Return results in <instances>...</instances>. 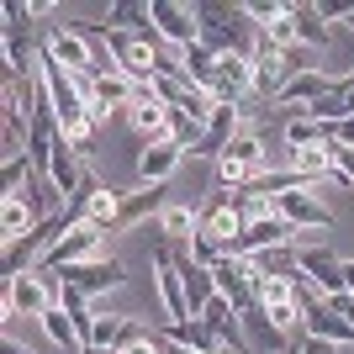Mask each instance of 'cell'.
<instances>
[{
  "instance_id": "15",
  "label": "cell",
  "mask_w": 354,
  "mask_h": 354,
  "mask_svg": "<svg viewBox=\"0 0 354 354\" xmlns=\"http://www.w3.org/2000/svg\"><path fill=\"white\" fill-rule=\"evenodd\" d=\"M333 85H339V80H333L328 69H312V64H307L301 74H291V80H286V90H281L270 106H296V111H307V106H317Z\"/></svg>"
},
{
  "instance_id": "34",
  "label": "cell",
  "mask_w": 354,
  "mask_h": 354,
  "mask_svg": "<svg viewBox=\"0 0 354 354\" xmlns=\"http://www.w3.org/2000/svg\"><path fill=\"white\" fill-rule=\"evenodd\" d=\"M328 307L339 312L344 323H354V296H349V291H339V296H328Z\"/></svg>"
},
{
  "instance_id": "3",
  "label": "cell",
  "mask_w": 354,
  "mask_h": 354,
  "mask_svg": "<svg viewBox=\"0 0 354 354\" xmlns=\"http://www.w3.org/2000/svg\"><path fill=\"white\" fill-rule=\"evenodd\" d=\"M301 48H275L270 37L254 43V101H275L291 74H301Z\"/></svg>"
},
{
  "instance_id": "31",
  "label": "cell",
  "mask_w": 354,
  "mask_h": 354,
  "mask_svg": "<svg viewBox=\"0 0 354 354\" xmlns=\"http://www.w3.org/2000/svg\"><path fill=\"white\" fill-rule=\"evenodd\" d=\"M265 312H270V323L281 328L286 339H291V333H296V339H301V301H296V296H291V301H270Z\"/></svg>"
},
{
  "instance_id": "21",
  "label": "cell",
  "mask_w": 354,
  "mask_h": 354,
  "mask_svg": "<svg viewBox=\"0 0 354 354\" xmlns=\"http://www.w3.org/2000/svg\"><path fill=\"white\" fill-rule=\"evenodd\" d=\"M175 270H180V281H185V301H191V317H201V312H207V301L217 296V281H212V270H207V265H196L191 254H185V259H175Z\"/></svg>"
},
{
  "instance_id": "40",
  "label": "cell",
  "mask_w": 354,
  "mask_h": 354,
  "mask_svg": "<svg viewBox=\"0 0 354 354\" xmlns=\"http://www.w3.org/2000/svg\"><path fill=\"white\" fill-rule=\"evenodd\" d=\"M344 27H349V32H354V11H349V16H344Z\"/></svg>"
},
{
  "instance_id": "32",
  "label": "cell",
  "mask_w": 354,
  "mask_h": 354,
  "mask_svg": "<svg viewBox=\"0 0 354 354\" xmlns=\"http://www.w3.org/2000/svg\"><path fill=\"white\" fill-rule=\"evenodd\" d=\"M117 354H164V339H159V333H143V328H138V333L122 344Z\"/></svg>"
},
{
  "instance_id": "25",
  "label": "cell",
  "mask_w": 354,
  "mask_h": 354,
  "mask_svg": "<svg viewBox=\"0 0 354 354\" xmlns=\"http://www.w3.org/2000/svg\"><path fill=\"white\" fill-rule=\"evenodd\" d=\"M291 21H296V48H317V53L328 48V21H323L317 6H301V0H296V6H291Z\"/></svg>"
},
{
  "instance_id": "12",
  "label": "cell",
  "mask_w": 354,
  "mask_h": 354,
  "mask_svg": "<svg viewBox=\"0 0 354 354\" xmlns=\"http://www.w3.org/2000/svg\"><path fill=\"white\" fill-rule=\"evenodd\" d=\"M286 243H296V227H291V222H286V217H259V222H243L233 254H238V259H254V254L286 249Z\"/></svg>"
},
{
  "instance_id": "33",
  "label": "cell",
  "mask_w": 354,
  "mask_h": 354,
  "mask_svg": "<svg viewBox=\"0 0 354 354\" xmlns=\"http://www.w3.org/2000/svg\"><path fill=\"white\" fill-rule=\"evenodd\" d=\"M296 354H344V349L328 339H296Z\"/></svg>"
},
{
  "instance_id": "38",
  "label": "cell",
  "mask_w": 354,
  "mask_h": 354,
  "mask_svg": "<svg viewBox=\"0 0 354 354\" xmlns=\"http://www.w3.org/2000/svg\"><path fill=\"white\" fill-rule=\"evenodd\" d=\"M85 354H117V349H101V344H85Z\"/></svg>"
},
{
  "instance_id": "10",
  "label": "cell",
  "mask_w": 354,
  "mask_h": 354,
  "mask_svg": "<svg viewBox=\"0 0 354 354\" xmlns=\"http://www.w3.org/2000/svg\"><path fill=\"white\" fill-rule=\"evenodd\" d=\"M296 259H301V286H312L317 296H339L344 291V259L339 254H328L323 243H301Z\"/></svg>"
},
{
  "instance_id": "14",
  "label": "cell",
  "mask_w": 354,
  "mask_h": 354,
  "mask_svg": "<svg viewBox=\"0 0 354 354\" xmlns=\"http://www.w3.org/2000/svg\"><path fill=\"white\" fill-rule=\"evenodd\" d=\"M133 95H138V80H127L122 69L95 74V80H90V117L106 122L111 111H127V106H133Z\"/></svg>"
},
{
  "instance_id": "37",
  "label": "cell",
  "mask_w": 354,
  "mask_h": 354,
  "mask_svg": "<svg viewBox=\"0 0 354 354\" xmlns=\"http://www.w3.org/2000/svg\"><path fill=\"white\" fill-rule=\"evenodd\" d=\"M159 339H164V333H159ZM164 354H196V349H180V344H169V339H164Z\"/></svg>"
},
{
  "instance_id": "2",
  "label": "cell",
  "mask_w": 354,
  "mask_h": 354,
  "mask_svg": "<svg viewBox=\"0 0 354 354\" xmlns=\"http://www.w3.org/2000/svg\"><path fill=\"white\" fill-rule=\"evenodd\" d=\"M48 307H59V286L48 281L43 270H27L16 281H0V317H43Z\"/></svg>"
},
{
  "instance_id": "39",
  "label": "cell",
  "mask_w": 354,
  "mask_h": 354,
  "mask_svg": "<svg viewBox=\"0 0 354 354\" xmlns=\"http://www.w3.org/2000/svg\"><path fill=\"white\" fill-rule=\"evenodd\" d=\"M344 90H354V74H344Z\"/></svg>"
},
{
  "instance_id": "24",
  "label": "cell",
  "mask_w": 354,
  "mask_h": 354,
  "mask_svg": "<svg viewBox=\"0 0 354 354\" xmlns=\"http://www.w3.org/2000/svg\"><path fill=\"white\" fill-rule=\"evenodd\" d=\"M37 323H43V333L59 344L64 354H85V339H80V328H74V317H69V307H64V301H59V307H48Z\"/></svg>"
},
{
  "instance_id": "30",
  "label": "cell",
  "mask_w": 354,
  "mask_h": 354,
  "mask_svg": "<svg viewBox=\"0 0 354 354\" xmlns=\"http://www.w3.org/2000/svg\"><path fill=\"white\" fill-rule=\"evenodd\" d=\"M196 227H201V212H191V207H164L159 212V233L175 238V243H191Z\"/></svg>"
},
{
  "instance_id": "26",
  "label": "cell",
  "mask_w": 354,
  "mask_h": 354,
  "mask_svg": "<svg viewBox=\"0 0 354 354\" xmlns=\"http://www.w3.org/2000/svg\"><path fill=\"white\" fill-rule=\"evenodd\" d=\"M32 227H37V212H32L21 196H6V201H0V238L16 243V238H27Z\"/></svg>"
},
{
  "instance_id": "23",
  "label": "cell",
  "mask_w": 354,
  "mask_h": 354,
  "mask_svg": "<svg viewBox=\"0 0 354 354\" xmlns=\"http://www.w3.org/2000/svg\"><path fill=\"white\" fill-rule=\"evenodd\" d=\"M328 138H333V127H328V122H317V117H307V111H291V117H286V127H281V143L291 148H312V143H328Z\"/></svg>"
},
{
  "instance_id": "41",
  "label": "cell",
  "mask_w": 354,
  "mask_h": 354,
  "mask_svg": "<svg viewBox=\"0 0 354 354\" xmlns=\"http://www.w3.org/2000/svg\"><path fill=\"white\" fill-rule=\"evenodd\" d=\"M286 354H296V344H291V349H286Z\"/></svg>"
},
{
  "instance_id": "8",
  "label": "cell",
  "mask_w": 354,
  "mask_h": 354,
  "mask_svg": "<svg viewBox=\"0 0 354 354\" xmlns=\"http://www.w3.org/2000/svg\"><path fill=\"white\" fill-rule=\"evenodd\" d=\"M59 286H74V291H117V286H127V265H122L117 254H95V259H85V265H69L59 270Z\"/></svg>"
},
{
  "instance_id": "11",
  "label": "cell",
  "mask_w": 354,
  "mask_h": 354,
  "mask_svg": "<svg viewBox=\"0 0 354 354\" xmlns=\"http://www.w3.org/2000/svg\"><path fill=\"white\" fill-rule=\"evenodd\" d=\"M127 122H133V133L148 138V143H159V138L169 133V106H164V95H159V80H153V85H138L133 106H127Z\"/></svg>"
},
{
  "instance_id": "22",
  "label": "cell",
  "mask_w": 354,
  "mask_h": 354,
  "mask_svg": "<svg viewBox=\"0 0 354 354\" xmlns=\"http://www.w3.org/2000/svg\"><path fill=\"white\" fill-rule=\"evenodd\" d=\"M164 339L180 344V349H196V354H227L222 339L207 328V317H191V323H164Z\"/></svg>"
},
{
  "instance_id": "7",
  "label": "cell",
  "mask_w": 354,
  "mask_h": 354,
  "mask_svg": "<svg viewBox=\"0 0 354 354\" xmlns=\"http://www.w3.org/2000/svg\"><path fill=\"white\" fill-rule=\"evenodd\" d=\"M159 95H164V106L185 111L201 133H207V122L217 117V95H212V90H201V85H191V80H185V74H175V69L159 74Z\"/></svg>"
},
{
  "instance_id": "1",
  "label": "cell",
  "mask_w": 354,
  "mask_h": 354,
  "mask_svg": "<svg viewBox=\"0 0 354 354\" xmlns=\"http://www.w3.org/2000/svg\"><path fill=\"white\" fill-rule=\"evenodd\" d=\"M196 27H201V43H207L212 53H254V48H243V32H249V11H243V6L201 0V6H196Z\"/></svg>"
},
{
  "instance_id": "36",
  "label": "cell",
  "mask_w": 354,
  "mask_h": 354,
  "mask_svg": "<svg viewBox=\"0 0 354 354\" xmlns=\"http://www.w3.org/2000/svg\"><path fill=\"white\" fill-rule=\"evenodd\" d=\"M344 291L354 296V259H344Z\"/></svg>"
},
{
  "instance_id": "6",
  "label": "cell",
  "mask_w": 354,
  "mask_h": 354,
  "mask_svg": "<svg viewBox=\"0 0 354 354\" xmlns=\"http://www.w3.org/2000/svg\"><path fill=\"white\" fill-rule=\"evenodd\" d=\"M148 16H153V32L169 53H185L191 43H201V27H196V6H180V0H148Z\"/></svg>"
},
{
  "instance_id": "29",
  "label": "cell",
  "mask_w": 354,
  "mask_h": 354,
  "mask_svg": "<svg viewBox=\"0 0 354 354\" xmlns=\"http://www.w3.org/2000/svg\"><path fill=\"white\" fill-rule=\"evenodd\" d=\"M159 201H164V185H143L138 196H122V217H117V233H122V227H133V222H143L148 212H164Z\"/></svg>"
},
{
  "instance_id": "27",
  "label": "cell",
  "mask_w": 354,
  "mask_h": 354,
  "mask_svg": "<svg viewBox=\"0 0 354 354\" xmlns=\"http://www.w3.org/2000/svg\"><path fill=\"white\" fill-rule=\"evenodd\" d=\"M106 27H117V32H153V16H148V0H117L111 11H106Z\"/></svg>"
},
{
  "instance_id": "20",
  "label": "cell",
  "mask_w": 354,
  "mask_h": 354,
  "mask_svg": "<svg viewBox=\"0 0 354 354\" xmlns=\"http://www.w3.org/2000/svg\"><path fill=\"white\" fill-rule=\"evenodd\" d=\"M153 291L164 301V317L169 323H191V301H185V281H180L175 265H153Z\"/></svg>"
},
{
  "instance_id": "16",
  "label": "cell",
  "mask_w": 354,
  "mask_h": 354,
  "mask_svg": "<svg viewBox=\"0 0 354 354\" xmlns=\"http://www.w3.org/2000/svg\"><path fill=\"white\" fill-rule=\"evenodd\" d=\"M212 281H217V296H227L238 312L259 307V301H254V281H249V259H238V254L217 259V265H212Z\"/></svg>"
},
{
  "instance_id": "28",
  "label": "cell",
  "mask_w": 354,
  "mask_h": 354,
  "mask_svg": "<svg viewBox=\"0 0 354 354\" xmlns=\"http://www.w3.org/2000/svg\"><path fill=\"white\" fill-rule=\"evenodd\" d=\"M138 333L133 317H117V312H101L95 317V328H90V344H101V349H122V344Z\"/></svg>"
},
{
  "instance_id": "9",
  "label": "cell",
  "mask_w": 354,
  "mask_h": 354,
  "mask_svg": "<svg viewBox=\"0 0 354 354\" xmlns=\"http://www.w3.org/2000/svg\"><path fill=\"white\" fill-rule=\"evenodd\" d=\"M217 106H243L254 95V53H217V80H212Z\"/></svg>"
},
{
  "instance_id": "4",
  "label": "cell",
  "mask_w": 354,
  "mask_h": 354,
  "mask_svg": "<svg viewBox=\"0 0 354 354\" xmlns=\"http://www.w3.org/2000/svg\"><path fill=\"white\" fill-rule=\"evenodd\" d=\"M43 53L53 64H64L69 74H85V80L101 74V53H95V37H90L85 27H48L43 32Z\"/></svg>"
},
{
  "instance_id": "19",
  "label": "cell",
  "mask_w": 354,
  "mask_h": 354,
  "mask_svg": "<svg viewBox=\"0 0 354 354\" xmlns=\"http://www.w3.org/2000/svg\"><path fill=\"white\" fill-rule=\"evenodd\" d=\"M180 159H185V148L159 138V143H148L143 153H138V180H143V185H164V180L180 169Z\"/></svg>"
},
{
  "instance_id": "35",
  "label": "cell",
  "mask_w": 354,
  "mask_h": 354,
  "mask_svg": "<svg viewBox=\"0 0 354 354\" xmlns=\"http://www.w3.org/2000/svg\"><path fill=\"white\" fill-rule=\"evenodd\" d=\"M0 354H32V349H21V344H16L11 333H6V344H0Z\"/></svg>"
},
{
  "instance_id": "17",
  "label": "cell",
  "mask_w": 354,
  "mask_h": 354,
  "mask_svg": "<svg viewBox=\"0 0 354 354\" xmlns=\"http://www.w3.org/2000/svg\"><path fill=\"white\" fill-rule=\"evenodd\" d=\"M238 133H243V111H238V106H217V117L207 122V133H201V143H196L191 153H201V159H222Z\"/></svg>"
},
{
  "instance_id": "13",
  "label": "cell",
  "mask_w": 354,
  "mask_h": 354,
  "mask_svg": "<svg viewBox=\"0 0 354 354\" xmlns=\"http://www.w3.org/2000/svg\"><path fill=\"white\" fill-rule=\"evenodd\" d=\"M275 217H286L296 233H323L328 222H333V217H328V207L317 201V191H312V185H307V191H286V196H275Z\"/></svg>"
},
{
  "instance_id": "5",
  "label": "cell",
  "mask_w": 354,
  "mask_h": 354,
  "mask_svg": "<svg viewBox=\"0 0 354 354\" xmlns=\"http://www.w3.org/2000/svg\"><path fill=\"white\" fill-rule=\"evenodd\" d=\"M238 233H243V212H238L233 191H217L207 207H201V227H196V238H201V243H212L217 254H233Z\"/></svg>"
},
{
  "instance_id": "18",
  "label": "cell",
  "mask_w": 354,
  "mask_h": 354,
  "mask_svg": "<svg viewBox=\"0 0 354 354\" xmlns=\"http://www.w3.org/2000/svg\"><path fill=\"white\" fill-rule=\"evenodd\" d=\"M291 169L307 180V185H323V180H333V175H339V143L328 138V143L296 148V153H291Z\"/></svg>"
}]
</instances>
